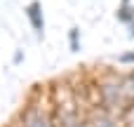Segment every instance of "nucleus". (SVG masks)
Wrapping results in <instances>:
<instances>
[{"label":"nucleus","mask_w":134,"mask_h":127,"mask_svg":"<svg viewBox=\"0 0 134 127\" xmlns=\"http://www.w3.org/2000/svg\"><path fill=\"white\" fill-rule=\"evenodd\" d=\"M26 16H28L33 31H35L38 35H42V31H45V19H42V5H40L38 0H33V2L26 7Z\"/></svg>","instance_id":"f257e3e1"},{"label":"nucleus","mask_w":134,"mask_h":127,"mask_svg":"<svg viewBox=\"0 0 134 127\" xmlns=\"http://www.w3.org/2000/svg\"><path fill=\"white\" fill-rule=\"evenodd\" d=\"M122 90H125V97L134 101V73H130L125 80H122Z\"/></svg>","instance_id":"7ed1b4c3"},{"label":"nucleus","mask_w":134,"mask_h":127,"mask_svg":"<svg viewBox=\"0 0 134 127\" xmlns=\"http://www.w3.org/2000/svg\"><path fill=\"white\" fill-rule=\"evenodd\" d=\"M21 127H49V120H47L40 111H31V113H26Z\"/></svg>","instance_id":"f03ea898"},{"label":"nucleus","mask_w":134,"mask_h":127,"mask_svg":"<svg viewBox=\"0 0 134 127\" xmlns=\"http://www.w3.org/2000/svg\"><path fill=\"white\" fill-rule=\"evenodd\" d=\"M64 127H82V123H78V120H66Z\"/></svg>","instance_id":"0eeeda50"},{"label":"nucleus","mask_w":134,"mask_h":127,"mask_svg":"<svg viewBox=\"0 0 134 127\" xmlns=\"http://www.w3.org/2000/svg\"><path fill=\"white\" fill-rule=\"evenodd\" d=\"M92 127H115V125H113L111 118H106V115H97L94 123H92Z\"/></svg>","instance_id":"20e7f679"},{"label":"nucleus","mask_w":134,"mask_h":127,"mask_svg":"<svg viewBox=\"0 0 134 127\" xmlns=\"http://www.w3.org/2000/svg\"><path fill=\"white\" fill-rule=\"evenodd\" d=\"M71 47H73V49H78V28H73V31H71Z\"/></svg>","instance_id":"39448f33"},{"label":"nucleus","mask_w":134,"mask_h":127,"mask_svg":"<svg viewBox=\"0 0 134 127\" xmlns=\"http://www.w3.org/2000/svg\"><path fill=\"white\" fill-rule=\"evenodd\" d=\"M130 61H134V52H130V54H122V57H120V64H130Z\"/></svg>","instance_id":"423d86ee"}]
</instances>
